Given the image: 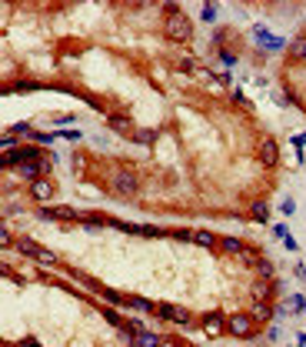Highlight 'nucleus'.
<instances>
[{"label": "nucleus", "mask_w": 306, "mask_h": 347, "mask_svg": "<svg viewBox=\"0 0 306 347\" xmlns=\"http://www.w3.org/2000/svg\"><path fill=\"white\" fill-rule=\"evenodd\" d=\"M253 34H256V40H260V44H266V47H283V40H280V37H270V34H266V27H253Z\"/></svg>", "instance_id": "15"}, {"label": "nucleus", "mask_w": 306, "mask_h": 347, "mask_svg": "<svg viewBox=\"0 0 306 347\" xmlns=\"http://www.w3.org/2000/svg\"><path fill=\"white\" fill-rule=\"evenodd\" d=\"M47 167H50V164H44V160H27V164L17 167V170H20L23 177H30V180H40L47 174Z\"/></svg>", "instance_id": "11"}, {"label": "nucleus", "mask_w": 306, "mask_h": 347, "mask_svg": "<svg viewBox=\"0 0 306 347\" xmlns=\"http://www.w3.org/2000/svg\"><path fill=\"white\" fill-rule=\"evenodd\" d=\"M137 191H140V177L130 167L113 170V177H110V194L113 197H137Z\"/></svg>", "instance_id": "2"}, {"label": "nucleus", "mask_w": 306, "mask_h": 347, "mask_svg": "<svg viewBox=\"0 0 306 347\" xmlns=\"http://www.w3.org/2000/svg\"><path fill=\"white\" fill-rule=\"evenodd\" d=\"M156 314H160L163 321H176V324H183V327L193 324V314L186 311V307H176V304H160V307H156Z\"/></svg>", "instance_id": "5"}, {"label": "nucleus", "mask_w": 306, "mask_h": 347, "mask_svg": "<svg viewBox=\"0 0 306 347\" xmlns=\"http://www.w3.org/2000/svg\"><path fill=\"white\" fill-rule=\"evenodd\" d=\"M160 344H163V341L156 334H150V331H140L137 337H130V347H160Z\"/></svg>", "instance_id": "12"}, {"label": "nucleus", "mask_w": 306, "mask_h": 347, "mask_svg": "<svg viewBox=\"0 0 306 347\" xmlns=\"http://www.w3.org/2000/svg\"><path fill=\"white\" fill-rule=\"evenodd\" d=\"M163 30H166V37H170V40L186 44V40L193 37V20H190L180 7H170V3H166V23H163Z\"/></svg>", "instance_id": "1"}, {"label": "nucleus", "mask_w": 306, "mask_h": 347, "mask_svg": "<svg viewBox=\"0 0 306 347\" xmlns=\"http://www.w3.org/2000/svg\"><path fill=\"white\" fill-rule=\"evenodd\" d=\"M293 144L300 147V150H303V147H306V134H296V137H293Z\"/></svg>", "instance_id": "24"}, {"label": "nucleus", "mask_w": 306, "mask_h": 347, "mask_svg": "<svg viewBox=\"0 0 306 347\" xmlns=\"http://www.w3.org/2000/svg\"><path fill=\"white\" fill-rule=\"evenodd\" d=\"M20 254H27L30 260H37V264H57V254L54 250H47V247H40V244H33V240H20Z\"/></svg>", "instance_id": "4"}, {"label": "nucleus", "mask_w": 306, "mask_h": 347, "mask_svg": "<svg viewBox=\"0 0 306 347\" xmlns=\"http://www.w3.org/2000/svg\"><path fill=\"white\" fill-rule=\"evenodd\" d=\"M103 301H110V304H117V307H120V304H127V297H123V294H117V291H110V287H103Z\"/></svg>", "instance_id": "20"}, {"label": "nucleus", "mask_w": 306, "mask_h": 347, "mask_svg": "<svg viewBox=\"0 0 306 347\" xmlns=\"http://www.w3.org/2000/svg\"><path fill=\"white\" fill-rule=\"evenodd\" d=\"M290 57L300 60V64H306V37H296L293 44H290Z\"/></svg>", "instance_id": "14"}, {"label": "nucleus", "mask_w": 306, "mask_h": 347, "mask_svg": "<svg viewBox=\"0 0 306 347\" xmlns=\"http://www.w3.org/2000/svg\"><path fill=\"white\" fill-rule=\"evenodd\" d=\"M30 197H33L37 204H47L50 197H54V184H50L47 177H40V180H30Z\"/></svg>", "instance_id": "8"}, {"label": "nucleus", "mask_w": 306, "mask_h": 347, "mask_svg": "<svg viewBox=\"0 0 306 347\" xmlns=\"http://www.w3.org/2000/svg\"><path fill=\"white\" fill-rule=\"evenodd\" d=\"M253 324H256V321H253L250 314H233V317L227 321V331L233 337H250L253 334Z\"/></svg>", "instance_id": "6"}, {"label": "nucleus", "mask_w": 306, "mask_h": 347, "mask_svg": "<svg viewBox=\"0 0 306 347\" xmlns=\"http://www.w3.org/2000/svg\"><path fill=\"white\" fill-rule=\"evenodd\" d=\"M256 160H260L263 167H276V164H280V147H276L273 137H260V144H256Z\"/></svg>", "instance_id": "3"}, {"label": "nucleus", "mask_w": 306, "mask_h": 347, "mask_svg": "<svg viewBox=\"0 0 306 347\" xmlns=\"http://www.w3.org/2000/svg\"><path fill=\"white\" fill-rule=\"evenodd\" d=\"M107 123H110V130H117V134H123V137H133V120L127 114H110Z\"/></svg>", "instance_id": "9"}, {"label": "nucleus", "mask_w": 306, "mask_h": 347, "mask_svg": "<svg viewBox=\"0 0 306 347\" xmlns=\"http://www.w3.org/2000/svg\"><path fill=\"white\" fill-rule=\"evenodd\" d=\"M220 321H223L220 314H207V317H203V324H207V334H220Z\"/></svg>", "instance_id": "19"}, {"label": "nucleus", "mask_w": 306, "mask_h": 347, "mask_svg": "<svg viewBox=\"0 0 306 347\" xmlns=\"http://www.w3.org/2000/svg\"><path fill=\"white\" fill-rule=\"evenodd\" d=\"M40 217H44V221H74L76 211H74V207H44Z\"/></svg>", "instance_id": "10"}, {"label": "nucleus", "mask_w": 306, "mask_h": 347, "mask_svg": "<svg viewBox=\"0 0 306 347\" xmlns=\"http://www.w3.org/2000/svg\"><path fill=\"white\" fill-rule=\"evenodd\" d=\"M133 140H140V144L147 140V144H150V140H153V130H137V134H133Z\"/></svg>", "instance_id": "23"}, {"label": "nucleus", "mask_w": 306, "mask_h": 347, "mask_svg": "<svg viewBox=\"0 0 306 347\" xmlns=\"http://www.w3.org/2000/svg\"><path fill=\"white\" fill-rule=\"evenodd\" d=\"M223 250H230V254H243V250H246V244H243V240H236V237H223Z\"/></svg>", "instance_id": "18"}, {"label": "nucleus", "mask_w": 306, "mask_h": 347, "mask_svg": "<svg viewBox=\"0 0 306 347\" xmlns=\"http://www.w3.org/2000/svg\"><path fill=\"white\" fill-rule=\"evenodd\" d=\"M296 344H300V347H306V334H300V337H296Z\"/></svg>", "instance_id": "25"}, {"label": "nucleus", "mask_w": 306, "mask_h": 347, "mask_svg": "<svg viewBox=\"0 0 306 347\" xmlns=\"http://www.w3.org/2000/svg\"><path fill=\"white\" fill-rule=\"evenodd\" d=\"M250 217H253V221H260V224H263V221L270 217V207H266V204H263V201H253V204H250Z\"/></svg>", "instance_id": "16"}, {"label": "nucleus", "mask_w": 306, "mask_h": 347, "mask_svg": "<svg viewBox=\"0 0 306 347\" xmlns=\"http://www.w3.org/2000/svg\"><path fill=\"white\" fill-rule=\"evenodd\" d=\"M193 240H197L200 247H213V244H217V237L210 234V231H197V237H193Z\"/></svg>", "instance_id": "21"}, {"label": "nucleus", "mask_w": 306, "mask_h": 347, "mask_svg": "<svg viewBox=\"0 0 306 347\" xmlns=\"http://www.w3.org/2000/svg\"><path fill=\"white\" fill-rule=\"evenodd\" d=\"M250 294H253V301L256 304H270V301H276L273 294H276V284L273 280H256L250 287Z\"/></svg>", "instance_id": "7"}, {"label": "nucleus", "mask_w": 306, "mask_h": 347, "mask_svg": "<svg viewBox=\"0 0 306 347\" xmlns=\"http://www.w3.org/2000/svg\"><path fill=\"white\" fill-rule=\"evenodd\" d=\"M130 304L137 307V311H156V307H153L150 301H143V297H130Z\"/></svg>", "instance_id": "22"}, {"label": "nucleus", "mask_w": 306, "mask_h": 347, "mask_svg": "<svg viewBox=\"0 0 306 347\" xmlns=\"http://www.w3.org/2000/svg\"><path fill=\"white\" fill-rule=\"evenodd\" d=\"M253 264H256V274H260V280H273V277H276V267H273V264H270V260L256 257V260H253Z\"/></svg>", "instance_id": "13"}, {"label": "nucleus", "mask_w": 306, "mask_h": 347, "mask_svg": "<svg viewBox=\"0 0 306 347\" xmlns=\"http://www.w3.org/2000/svg\"><path fill=\"white\" fill-rule=\"evenodd\" d=\"M250 317L253 321H270V317H273V307H270V304H253Z\"/></svg>", "instance_id": "17"}]
</instances>
